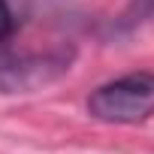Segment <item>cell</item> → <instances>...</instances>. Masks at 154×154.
Wrapping results in <instances>:
<instances>
[{"mask_svg": "<svg viewBox=\"0 0 154 154\" xmlns=\"http://www.w3.org/2000/svg\"><path fill=\"white\" fill-rule=\"evenodd\" d=\"M12 27H15L12 9H9V3H6V0H0V42H3V39L12 33Z\"/></svg>", "mask_w": 154, "mask_h": 154, "instance_id": "4", "label": "cell"}, {"mask_svg": "<svg viewBox=\"0 0 154 154\" xmlns=\"http://www.w3.org/2000/svg\"><path fill=\"white\" fill-rule=\"evenodd\" d=\"M154 15V0H133L130 9L124 12V24H136V21H145Z\"/></svg>", "mask_w": 154, "mask_h": 154, "instance_id": "3", "label": "cell"}, {"mask_svg": "<svg viewBox=\"0 0 154 154\" xmlns=\"http://www.w3.org/2000/svg\"><path fill=\"white\" fill-rule=\"evenodd\" d=\"M75 51L69 45L48 51H0V97L33 94L69 72Z\"/></svg>", "mask_w": 154, "mask_h": 154, "instance_id": "2", "label": "cell"}, {"mask_svg": "<svg viewBox=\"0 0 154 154\" xmlns=\"http://www.w3.org/2000/svg\"><path fill=\"white\" fill-rule=\"evenodd\" d=\"M88 115L106 124H139L154 115V72L136 69L100 85L88 97Z\"/></svg>", "mask_w": 154, "mask_h": 154, "instance_id": "1", "label": "cell"}]
</instances>
